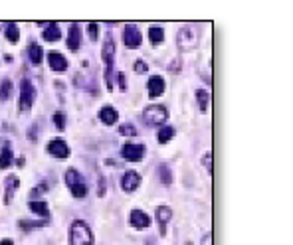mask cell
I'll list each match as a JSON object with an SVG mask.
<instances>
[{"instance_id":"obj_1","label":"cell","mask_w":293,"mask_h":245,"mask_svg":"<svg viewBox=\"0 0 293 245\" xmlns=\"http://www.w3.org/2000/svg\"><path fill=\"white\" fill-rule=\"evenodd\" d=\"M69 244L71 245H93V232L83 220H75L69 226Z\"/></svg>"},{"instance_id":"obj_2","label":"cell","mask_w":293,"mask_h":245,"mask_svg":"<svg viewBox=\"0 0 293 245\" xmlns=\"http://www.w3.org/2000/svg\"><path fill=\"white\" fill-rule=\"evenodd\" d=\"M65 184H67L69 192L75 198H85L87 196V192H89L87 182L83 180V176H81L75 168H69V170L65 172Z\"/></svg>"},{"instance_id":"obj_3","label":"cell","mask_w":293,"mask_h":245,"mask_svg":"<svg viewBox=\"0 0 293 245\" xmlns=\"http://www.w3.org/2000/svg\"><path fill=\"white\" fill-rule=\"evenodd\" d=\"M200 42V36H198V28L192 26V24H186L178 30L176 34V44L180 49H192L198 46Z\"/></svg>"},{"instance_id":"obj_4","label":"cell","mask_w":293,"mask_h":245,"mask_svg":"<svg viewBox=\"0 0 293 245\" xmlns=\"http://www.w3.org/2000/svg\"><path fill=\"white\" fill-rule=\"evenodd\" d=\"M167 117H169V111H167V107H163V105H149V107L143 111V121H145L149 127H159V125H163V123L167 121Z\"/></svg>"},{"instance_id":"obj_5","label":"cell","mask_w":293,"mask_h":245,"mask_svg":"<svg viewBox=\"0 0 293 245\" xmlns=\"http://www.w3.org/2000/svg\"><path fill=\"white\" fill-rule=\"evenodd\" d=\"M34 97H36L34 85L28 79H22V85H20V113H28L32 109Z\"/></svg>"},{"instance_id":"obj_6","label":"cell","mask_w":293,"mask_h":245,"mask_svg":"<svg viewBox=\"0 0 293 245\" xmlns=\"http://www.w3.org/2000/svg\"><path fill=\"white\" fill-rule=\"evenodd\" d=\"M123 42H125L127 48H139V46H141L143 36H141V30H139L137 24H127V26H125Z\"/></svg>"},{"instance_id":"obj_7","label":"cell","mask_w":293,"mask_h":245,"mask_svg":"<svg viewBox=\"0 0 293 245\" xmlns=\"http://www.w3.org/2000/svg\"><path fill=\"white\" fill-rule=\"evenodd\" d=\"M121 154H123V158L129 160V162H139V160L145 156V147H143V145L127 143L125 147L121 148Z\"/></svg>"},{"instance_id":"obj_8","label":"cell","mask_w":293,"mask_h":245,"mask_svg":"<svg viewBox=\"0 0 293 245\" xmlns=\"http://www.w3.org/2000/svg\"><path fill=\"white\" fill-rule=\"evenodd\" d=\"M139 184H141V176H139V172H135V170H127V172L123 174V178H121V188H123V192H135V190L139 188Z\"/></svg>"},{"instance_id":"obj_9","label":"cell","mask_w":293,"mask_h":245,"mask_svg":"<svg viewBox=\"0 0 293 245\" xmlns=\"http://www.w3.org/2000/svg\"><path fill=\"white\" fill-rule=\"evenodd\" d=\"M48 152L54 156V158H67L69 156V147L63 139H52L48 143Z\"/></svg>"},{"instance_id":"obj_10","label":"cell","mask_w":293,"mask_h":245,"mask_svg":"<svg viewBox=\"0 0 293 245\" xmlns=\"http://www.w3.org/2000/svg\"><path fill=\"white\" fill-rule=\"evenodd\" d=\"M129 224L135 228V230H147L151 226V218L143 212V210H133L131 216H129Z\"/></svg>"},{"instance_id":"obj_11","label":"cell","mask_w":293,"mask_h":245,"mask_svg":"<svg viewBox=\"0 0 293 245\" xmlns=\"http://www.w3.org/2000/svg\"><path fill=\"white\" fill-rule=\"evenodd\" d=\"M101 57H103V63H105V69H113V59H115V44L111 38H107L103 42V48H101Z\"/></svg>"},{"instance_id":"obj_12","label":"cell","mask_w":293,"mask_h":245,"mask_svg":"<svg viewBox=\"0 0 293 245\" xmlns=\"http://www.w3.org/2000/svg\"><path fill=\"white\" fill-rule=\"evenodd\" d=\"M147 89H149V95L155 97H161L165 93V79L161 75H153L149 77V83H147Z\"/></svg>"},{"instance_id":"obj_13","label":"cell","mask_w":293,"mask_h":245,"mask_svg":"<svg viewBox=\"0 0 293 245\" xmlns=\"http://www.w3.org/2000/svg\"><path fill=\"white\" fill-rule=\"evenodd\" d=\"M119 119V113L115 107H111V105H105V107H101L99 109V121L103 123V125H115Z\"/></svg>"},{"instance_id":"obj_14","label":"cell","mask_w":293,"mask_h":245,"mask_svg":"<svg viewBox=\"0 0 293 245\" xmlns=\"http://www.w3.org/2000/svg\"><path fill=\"white\" fill-rule=\"evenodd\" d=\"M81 46V28L79 24H71L69 26V32H67V48L69 49H79Z\"/></svg>"},{"instance_id":"obj_15","label":"cell","mask_w":293,"mask_h":245,"mask_svg":"<svg viewBox=\"0 0 293 245\" xmlns=\"http://www.w3.org/2000/svg\"><path fill=\"white\" fill-rule=\"evenodd\" d=\"M155 216H157V220H159V224H161V234L165 236V234H167V224H169L171 218H173V210H171L169 206H159L157 212H155Z\"/></svg>"},{"instance_id":"obj_16","label":"cell","mask_w":293,"mask_h":245,"mask_svg":"<svg viewBox=\"0 0 293 245\" xmlns=\"http://www.w3.org/2000/svg\"><path fill=\"white\" fill-rule=\"evenodd\" d=\"M48 63L54 71H65L67 69V59L59 51H48Z\"/></svg>"},{"instance_id":"obj_17","label":"cell","mask_w":293,"mask_h":245,"mask_svg":"<svg viewBox=\"0 0 293 245\" xmlns=\"http://www.w3.org/2000/svg\"><path fill=\"white\" fill-rule=\"evenodd\" d=\"M4 184H6V190H4V204H10L12 198H14L16 188L20 186V180H18V176H8Z\"/></svg>"},{"instance_id":"obj_18","label":"cell","mask_w":293,"mask_h":245,"mask_svg":"<svg viewBox=\"0 0 293 245\" xmlns=\"http://www.w3.org/2000/svg\"><path fill=\"white\" fill-rule=\"evenodd\" d=\"M12 164V148L8 141H2V148H0V168H8Z\"/></svg>"},{"instance_id":"obj_19","label":"cell","mask_w":293,"mask_h":245,"mask_svg":"<svg viewBox=\"0 0 293 245\" xmlns=\"http://www.w3.org/2000/svg\"><path fill=\"white\" fill-rule=\"evenodd\" d=\"M61 38V30L56 22H50L46 28H44V40L46 42H58Z\"/></svg>"},{"instance_id":"obj_20","label":"cell","mask_w":293,"mask_h":245,"mask_svg":"<svg viewBox=\"0 0 293 245\" xmlns=\"http://www.w3.org/2000/svg\"><path fill=\"white\" fill-rule=\"evenodd\" d=\"M149 40L153 46H161L163 40H165V30L161 26H151L149 28Z\"/></svg>"},{"instance_id":"obj_21","label":"cell","mask_w":293,"mask_h":245,"mask_svg":"<svg viewBox=\"0 0 293 245\" xmlns=\"http://www.w3.org/2000/svg\"><path fill=\"white\" fill-rule=\"evenodd\" d=\"M28 208L36 214V216H44V218H48L50 216V212H48V204L46 202H38V200H30V204H28Z\"/></svg>"},{"instance_id":"obj_22","label":"cell","mask_w":293,"mask_h":245,"mask_svg":"<svg viewBox=\"0 0 293 245\" xmlns=\"http://www.w3.org/2000/svg\"><path fill=\"white\" fill-rule=\"evenodd\" d=\"M28 55H30V61H32L34 65H40V63H42V57H44V51H42V48H40L38 44H30Z\"/></svg>"},{"instance_id":"obj_23","label":"cell","mask_w":293,"mask_h":245,"mask_svg":"<svg viewBox=\"0 0 293 245\" xmlns=\"http://www.w3.org/2000/svg\"><path fill=\"white\" fill-rule=\"evenodd\" d=\"M4 34H6V40H8V42H12V44H16V42H18V38H20V30H18V26H16L14 22L6 24Z\"/></svg>"},{"instance_id":"obj_24","label":"cell","mask_w":293,"mask_h":245,"mask_svg":"<svg viewBox=\"0 0 293 245\" xmlns=\"http://www.w3.org/2000/svg\"><path fill=\"white\" fill-rule=\"evenodd\" d=\"M196 99H198V107H200V111H202V113L208 111V103H210L208 91H206V89H198V91H196Z\"/></svg>"},{"instance_id":"obj_25","label":"cell","mask_w":293,"mask_h":245,"mask_svg":"<svg viewBox=\"0 0 293 245\" xmlns=\"http://www.w3.org/2000/svg\"><path fill=\"white\" fill-rule=\"evenodd\" d=\"M157 139H159V143H161V145L169 143L171 139H175V129H173V127H163V129L159 131Z\"/></svg>"},{"instance_id":"obj_26","label":"cell","mask_w":293,"mask_h":245,"mask_svg":"<svg viewBox=\"0 0 293 245\" xmlns=\"http://www.w3.org/2000/svg\"><path fill=\"white\" fill-rule=\"evenodd\" d=\"M10 93H12V81L10 79H4L0 83V101H6V99L10 97Z\"/></svg>"},{"instance_id":"obj_27","label":"cell","mask_w":293,"mask_h":245,"mask_svg":"<svg viewBox=\"0 0 293 245\" xmlns=\"http://www.w3.org/2000/svg\"><path fill=\"white\" fill-rule=\"evenodd\" d=\"M18 226L26 232V230H38V228H44V222H26V220H22V222H18Z\"/></svg>"},{"instance_id":"obj_28","label":"cell","mask_w":293,"mask_h":245,"mask_svg":"<svg viewBox=\"0 0 293 245\" xmlns=\"http://www.w3.org/2000/svg\"><path fill=\"white\" fill-rule=\"evenodd\" d=\"M119 133H121L123 137H135V135H137V129H135L133 125L125 123V125H121V127H119Z\"/></svg>"},{"instance_id":"obj_29","label":"cell","mask_w":293,"mask_h":245,"mask_svg":"<svg viewBox=\"0 0 293 245\" xmlns=\"http://www.w3.org/2000/svg\"><path fill=\"white\" fill-rule=\"evenodd\" d=\"M159 174H161V180H163V184H171V180H173V174H171V170H169V166H161L159 168Z\"/></svg>"},{"instance_id":"obj_30","label":"cell","mask_w":293,"mask_h":245,"mask_svg":"<svg viewBox=\"0 0 293 245\" xmlns=\"http://www.w3.org/2000/svg\"><path fill=\"white\" fill-rule=\"evenodd\" d=\"M54 125L58 127L59 131H63V129H65V115H63L61 111L54 113Z\"/></svg>"},{"instance_id":"obj_31","label":"cell","mask_w":293,"mask_h":245,"mask_svg":"<svg viewBox=\"0 0 293 245\" xmlns=\"http://www.w3.org/2000/svg\"><path fill=\"white\" fill-rule=\"evenodd\" d=\"M97 32H99V28H97V24H95V22L87 24V34H89L91 42H95V40H97Z\"/></svg>"},{"instance_id":"obj_32","label":"cell","mask_w":293,"mask_h":245,"mask_svg":"<svg viewBox=\"0 0 293 245\" xmlns=\"http://www.w3.org/2000/svg\"><path fill=\"white\" fill-rule=\"evenodd\" d=\"M202 164H204V168H206L208 172H212V152H210V150L204 152V156H202Z\"/></svg>"},{"instance_id":"obj_33","label":"cell","mask_w":293,"mask_h":245,"mask_svg":"<svg viewBox=\"0 0 293 245\" xmlns=\"http://www.w3.org/2000/svg\"><path fill=\"white\" fill-rule=\"evenodd\" d=\"M135 71H137V73H147V63H145L143 59L135 61Z\"/></svg>"},{"instance_id":"obj_34","label":"cell","mask_w":293,"mask_h":245,"mask_svg":"<svg viewBox=\"0 0 293 245\" xmlns=\"http://www.w3.org/2000/svg\"><path fill=\"white\" fill-rule=\"evenodd\" d=\"M117 81H119V89H121V91H125V89H127V85H125V75H123V73H117Z\"/></svg>"},{"instance_id":"obj_35","label":"cell","mask_w":293,"mask_h":245,"mask_svg":"<svg viewBox=\"0 0 293 245\" xmlns=\"http://www.w3.org/2000/svg\"><path fill=\"white\" fill-rule=\"evenodd\" d=\"M202 245H212V232H206V234H204Z\"/></svg>"},{"instance_id":"obj_36","label":"cell","mask_w":293,"mask_h":245,"mask_svg":"<svg viewBox=\"0 0 293 245\" xmlns=\"http://www.w3.org/2000/svg\"><path fill=\"white\" fill-rule=\"evenodd\" d=\"M0 245H14V242H12V240H8V238H6V240H2V242H0Z\"/></svg>"},{"instance_id":"obj_37","label":"cell","mask_w":293,"mask_h":245,"mask_svg":"<svg viewBox=\"0 0 293 245\" xmlns=\"http://www.w3.org/2000/svg\"><path fill=\"white\" fill-rule=\"evenodd\" d=\"M147 245H153V244H147Z\"/></svg>"},{"instance_id":"obj_38","label":"cell","mask_w":293,"mask_h":245,"mask_svg":"<svg viewBox=\"0 0 293 245\" xmlns=\"http://www.w3.org/2000/svg\"><path fill=\"white\" fill-rule=\"evenodd\" d=\"M186 245H192V244H186Z\"/></svg>"}]
</instances>
